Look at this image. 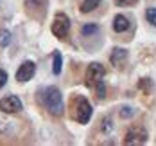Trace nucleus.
<instances>
[{"label":"nucleus","mask_w":156,"mask_h":146,"mask_svg":"<svg viewBox=\"0 0 156 146\" xmlns=\"http://www.w3.org/2000/svg\"><path fill=\"white\" fill-rule=\"evenodd\" d=\"M40 99L43 103V107L47 108L52 115H61L65 110V103H63V96L59 92L58 87H45L41 92H40Z\"/></svg>","instance_id":"f257e3e1"},{"label":"nucleus","mask_w":156,"mask_h":146,"mask_svg":"<svg viewBox=\"0 0 156 146\" xmlns=\"http://www.w3.org/2000/svg\"><path fill=\"white\" fill-rule=\"evenodd\" d=\"M50 31L56 38H65L68 36L70 32V18L65 15V13H58L54 16L52 24H50Z\"/></svg>","instance_id":"f03ea898"},{"label":"nucleus","mask_w":156,"mask_h":146,"mask_svg":"<svg viewBox=\"0 0 156 146\" xmlns=\"http://www.w3.org/2000/svg\"><path fill=\"white\" fill-rule=\"evenodd\" d=\"M92 114H94V108L92 105L88 103V99L83 96H79L76 99V117L81 125H86L90 119H92Z\"/></svg>","instance_id":"7ed1b4c3"},{"label":"nucleus","mask_w":156,"mask_h":146,"mask_svg":"<svg viewBox=\"0 0 156 146\" xmlns=\"http://www.w3.org/2000/svg\"><path fill=\"white\" fill-rule=\"evenodd\" d=\"M104 74H106V69H104V65L97 63V62H94V63L88 65V69H86V85L88 87H94L97 81H101L102 78H104Z\"/></svg>","instance_id":"20e7f679"},{"label":"nucleus","mask_w":156,"mask_h":146,"mask_svg":"<svg viewBox=\"0 0 156 146\" xmlns=\"http://www.w3.org/2000/svg\"><path fill=\"white\" fill-rule=\"evenodd\" d=\"M147 141V132L140 126H135V128H129L127 133L124 137V144L131 146V144H145Z\"/></svg>","instance_id":"39448f33"},{"label":"nucleus","mask_w":156,"mask_h":146,"mask_svg":"<svg viewBox=\"0 0 156 146\" xmlns=\"http://www.w3.org/2000/svg\"><path fill=\"white\" fill-rule=\"evenodd\" d=\"M22 110V101L18 96H7L0 99V112L5 114H16Z\"/></svg>","instance_id":"423d86ee"},{"label":"nucleus","mask_w":156,"mask_h":146,"mask_svg":"<svg viewBox=\"0 0 156 146\" xmlns=\"http://www.w3.org/2000/svg\"><path fill=\"white\" fill-rule=\"evenodd\" d=\"M34 72H36V63L31 62V60H27V62H23L20 65V69L16 70V80H18V83H27L34 76Z\"/></svg>","instance_id":"0eeeda50"},{"label":"nucleus","mask_w":156,"mask_h":146,"mask_svg":"<svg viewBox=\"0 0 156 146\" xmlns=\"http://www.w3.org/2000/svg\"><path fill=\"white\" fill-rule=\"evenodd\" d=\"M126 60H127V51H126V49L115 47L113 51H111V56H109V62H111V65L120 67V65L126 63Z\"/></svg>","instance_id":"6e6552de"},{"label":"nucleus","mask_w":156,"mask_h":146,"mask_svg":"<svg viewBox=\"0 0 156 146\" xmlns=\"http://www.w3.org/2000/svg\"><path fill=\"white\" fill-rule=\"evenodd\" d=\"M131 27V22H129V18L126 15H117L113 18V31L115 32H126L127 29Z\"/></svg>","instance_id":"1a4fd4ad"},{"label":"nucleus","mask_w":156,"mask_h":146,"mask_svg":"<svg viewBox=\"0 0 156 146\" xmlns=\"http://www.w3.org/2000/svg\"><path fill=\"white\" fill-rule=\"evenodd\" d=\"M101 31V27L97 25V24H84L83 27H81V36H84V38H88V36H97Z\"/></svg>","instance_id":"9d476101"},{"label":"nucleus","mask_w":156,"mask_h":146,"mask_svg":"<svg viewBox=\"0 0 156 146\" xmlns=\"http://www.w3.org/2000/svg\"><path fill=\"white\" fill-rule=\"evenodd\" d=\"M101 2L102 0H83L81 2V13H92V11H95L99 6H101Z\"/></svg>","instance_id":"9b49d317"},{"label":"nucleus","mask_w":156,"mask_h":146,"mask_svg":"<svg viewBox=\"0 0 156 146\" xmlns=\"http://www.w3.org/2000/svg\"><path fill=\"white\" fill-rule=\"evenodd\" d=\"M52 60H54V62H52V72H54L56 76H59L61 70H63V56H61V52L56 51V52L52 54Z\"/></svg>","instance_id":"f8f14e48"},{"label":"nucleus","mask_w":156,"mask_h":146,"mask_svg":"<svg viewBox=\"0 0 156 146\" xmlns=\"http://www.w3.org/2000/svg\"><path fill=\"white\" fill-rule=\"evenodd\" d=\"M9 43H11V32L7 29H0V47L5 49L9 47Z\"/></svg>","instance_id":"ddd939ff"},{"label":"nucleus","mask_w":156,"mask_h":146,"mask_svg":"<svg viewBox=\"0 0 156 146\" xmlns=\"http://www.w3.org/2000/svg\"><path fill=\"white\" fill-rule=\"evenodd\" d=\"M145 18H147V22L156 27V7H149L147 11H145Z\"/></svg>","instance_id":"4468645a"},{"label":"nucleus","mask_w":156,"mask_h":146,"mask_svg":"<svg viewBox=\"0 0 156 146\" xmlns=\"http://www.w3.org/2000/svg\"><path fill=\"white\" fill-rule=\"evenodd\" d=\"M94 87H95V90H97V96H99V99H102V97L106 96V85H104V81H102V80L97 81Z\"/></svg>","instance_id":"2eb2a0df"},{"label":"nucleus","mask_w":156,"mask_h":146,"mask_svg":"<svg viewBox=\"0 0 156 146\" xmlns=\"http://www.w3.org/2000/svg\"><path fill=\"white\" fill-rule=\"evenodd\" d=\"M131 115H135V108H131V107H122L120 108V117L122 119H127Z\"/></svg>","instance_id":"dca6fc26"},{"label":"nucleus","mask_w":156,"mask_h":146,"mask_svg":"<svg viewBox=\"0 0 156 146\" xmlns=\"http://www.w3.org/2000/svg\"><path fill=\"white\" fill-rule=\"evenodd\" d=\"M138 0H115V4L119 6V7H127V6H133V4H136Z\"/></svg>","instance_id":"f3484780"},{"label":"nucleus","mask_w":156,"mask_h":146,"mask_svg":"<svg viewBox=\"0 0 156 146\" xmlns=\"http://www.w3.org/2000/svg\"><path fill=\"white\" fill-rule=\"evenodd\" d=\"M102 132H111V117L102 119Z\"/></svg>","instance_id":"a211bd4d"},{"label":"nucleus","mask_w":156,"mask_h":146,"mask_svg":"<svg viewBox=\"0 0 156 146\" xmlns=\"http://www.w3.org/2000/svg\"><path fill=\"white\" fill-rule=\"evenodd\" d=\"M140 87H142V88L145 87V92H149V90H153V83H151V81L147 80V78H144V80L140 81Z\"/></svg>","instance_id":"6ab92c4d"},{"label":"nucleus","mask_w":156,"mask_h":146,"mask_svg":"<svg viewBox=\"0 0 156 146\" xmlns=\"http://www.w3.org/2000/svg\"><path fill=\"white\" fill-rule=\"evenodd\" d=\"M5 83H7V72L0 69V88H2V87H4Z\"/></svg>","instance_id":"aec40b11"}]
</instances>
